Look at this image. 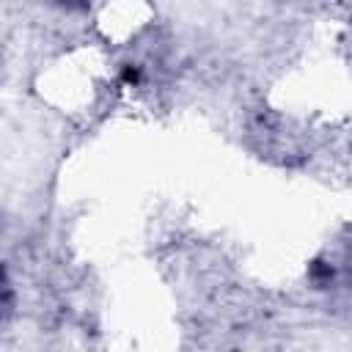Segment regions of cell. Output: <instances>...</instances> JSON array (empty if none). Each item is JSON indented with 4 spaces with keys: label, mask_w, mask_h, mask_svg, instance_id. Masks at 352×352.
Here are the masks:
<instances>
[{
    "label": "cell",
    "mask_w": 352,
    "mask_h": 352,
    "mask_svg": "<svg viewBox=\"0 0 352 352\" xmlns=\"http://www.w3.org/2000/svg\"><path fill=\"white\" fill-rule=\"evenodd\" d=\"M52 3L66 6V8H80V6H85V0H52Z\"/></svg>",
    "instance_id": "cell-2"
},
{
    "label": "cell",
    "mask_w": 352,
    "mask_h": 352,
    "mask_svg": "<svg viewBox=\"0 0 352 352\" xmlns=\"http://www.w3.org/2000/svg\"><path fill=\"white\" fill-rule=\"evenodd\" d=\"M11 297H14V292H11V280H8L6 270L0 267V319H3L6 311L11 308Z\"/></svg>",
    "instance_id": "cell-1"
}]
</instances>
